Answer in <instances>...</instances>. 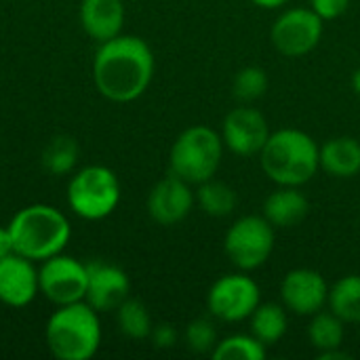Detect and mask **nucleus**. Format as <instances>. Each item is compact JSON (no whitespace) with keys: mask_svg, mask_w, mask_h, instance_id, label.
I'll return each mask as SVG.
<instances>
[{"mask_svg":"<svg viewBox=\"0 0 360 360\" xmlns=\"http://www.w3.org/2000/svg\"><path fill=\"white\" fill-rule=\"evenodd\" d=\"M8 232L13 251L36 264L63 253L72 238V226L65 213L44 202L19 209L8 221Z\"/></svg>","mask_w":360,"mask_h":360,"instance_id":"3","label":"nucleus"},{"mask_svg":"<svg viewBox=\"0 0 360 360\" xmlns=\"http://www.w3.org/2000/svg\"><path fill=\"white\" fill-rule=\"evenodd\" d=\"M270 80L264 68L247 65L236 72L232 80V95L238 103H253L268 93Z\"/></svg>","mask_w":360,"mask_h":360,"instance_id":"26","label":"nucleus"},{"mask_svg":"<svg viewBox=\"0 0 360 360\" xmlns=\"http://www.w3.org/2000/svg\"><path fill=\"white\" fill-rule=\"evenodd\" d=\"M196 205L211 217H228L234 213L238 196L232 186L213 177L196 186Z\"/></svg>","mask_w":360,"mask_h":360,"instance_id":"22","label":"nucleus"},{"mask_svg":"<svg viewBox=\"0 0 360 360\" xmlns=\"http://www.w3.org/2000/svg\"><path fill=\"white\" fill-rule=\"evenodd\" d=\"M327 306L346 325L360 323V274H348L335 281L329 289Z\"/></svg>","mask_w":360,"mask_h":360,"instance_id":"20","label":"nucleus"},{"mask_svg":"<svg viewBox=\"0 0 360 360\" xmlns=\"http://www.w3.org/2000/svg\"><path fill=\"white\" fill-rule=\"evenodd\" d=\"M156 59L150 44L133 34H118L97 46L93 57V84L114 103L139 99L152 84Z\"/></svg>","mask_w":360,"mask_h":360,"instance_id":"1","label":"nucleus"},{"mask_svg":"<svg viewBox=\"0 0 360 360\" xmlns=\"http://www.w3.org/2000/svg\"><path fill=\"white\" fill-rule=\"evenodd\" d=\"M262 304V289L247 272L219 276L207 291L209 314L221 323H243Z\"/></svg>","mask_w":360,"mask_h":360,"instance_id":"8","label":"nucleus"},{"mask_svg":"<svg viewBox=\"0 0 360 360\" xmlns=\"http://www.w3.org/2000/svg\"><path fill=\"white\" fill-rule=\"evenodd\" d=\"M249 327L262 344H266L268 348L278 344L289 329V310L283 304H274V302H262L255 312L249 316Z\"/></svg>","mask_w":360,"mask_h":360,"instance_id":"19","label":"nucleus"},{"mask_svg":"<svg viewBox=\"0 0 360 360\" xmlns=\"http://www.w3.org/2000/svg\"><path fill=\"white\" fill-rule=\"evenodd\" d=\"M321 169L335 179H352L360 173V141L350 135L327 139L319 148Z\"/></svg>","mask_w":360,"mask_h":360,"instance_id":"18","label":"nucleus"},{"mask_svg":"<svg viewBox=\"0 0 360 360\" xmlns=\"http://www.w3.org/2000/svg\"><path fill=\"white\" fill-rule=\"evenodd\" d=\"M196 205V192L192 184L169 173L148 194V215L158 226H177L181 224Z\"/></svg>","mask_w":360,"mask_h":360,"instance_id":"14","label":"nucleus"},{"mask_svg":"<svg viewBox=\"0 0 360 360\" xmlns=\"http://www.w3.org/2000/svg\"><path fill=\"white\" fill-rule=\"evenodd\" d=\"M319 148L321 146L310 133L285 127L270 133L257 156L264 175L272 184L302 188L321 171Z\"/></svg>","mask_w":360,"mask_h":360,"instance_id":"2","label":"nucleus"},{"mask_svg":"<svg viewBox=\"0 0 360 360\" xmlns=\"http://www.w3.org/2000/svg\"><path fill=\"white\" fill-rule=\"evenodd\" d=\"M116 323H118L120 333L129 340H148L154 329V323L146 304L135 297H127L116 308Z\"/></svg>","mask_w":360,"mask_h":360,"instance_id":"23","label":"nucleus"},{"mask_svg":"<svg viewBox=\"0 0 360 360\" xmlns=\"http://www.w3.org/2000/svg\"><path fill=\"white\" fill-rule=\"evenodd\" d=\"M76 160H78V143L65 135L51 139L42 152L44 171H49L51 175H57V177L72 173L76 167Z\"/></svg>","mask_w":360,"mask_h":360,"instance_id":"25","label":"nucleus"},{"mask_svg":"<svg viewBox=\"0 0 360 360\" xmlns=\"http://www.w3.org/2000/svg\"><path fill=\"white\" fill-rule=\"evenodd\" d=\"M177 329L169 323H160V325H154L152 333H150V340L152 344L158 348V350H169L177 344Z\"/></svg>","mask_w":360,"mask_h":360,"instance_id":"29","label":"nucleus"},{"mask_svg":"<svg viewBox=\"0 0 360 360\" xmlns=\"http://www.w3.org/2000/svg\"><path fill=\"white\" fill-rule=\"evenodd\" d=\"M325 21L310 6L285 8L270 27L272 46L289 59L310 55L323 40Z\"/></svg>","mask_w":360,"mask_h":360,"instance_id":"9","label":"nucleus"},{"mask_svg":"<svg viewBox=\"0 0 360 360\" xmlns=\"http://www.w3.org/2000/svg\"><path fill=\"white\" fill-rule=\"evenodd\" d=\"M270 133L272 131L266 116L251 103H240L238 108L230 110L219 129L226 150L240 158L257 156Z\"/></svg>","mask_w":360,"mask_h":360,"instance_id":"11","label":"nucleus"},{"mask_svg":"<svg viewBox=\"0 0 360 360\" xmlns=\"http://www.w3.org/2000/svg\"><path fill=\"white\" fill-rule=\"evenodd\" d=\"M11 253H15V251H13V238H11L8 226H0V259Z\"/></svg>","mask_w":360,"mask_h":360,"instance_id":"30","label":"nucleus"},{"mask_svg":"<svg viewBox=\"0 0 360 360\" xmlns=\"http://www.w3.org/2000/svg\"><path fill=\"white\" fill-rule=\"evenodd\" d=\"M44 342L57 360H89L101 346L99 312L86 302L57 306L44 325Z\"/></svg>","mask_w":360,"mask_h":360,"instance_id":"4","label":"nucleus"},{"mask_svg":"<svg viewBox=\"0 0 360 360\" xmlns=\"http://www.w3.org/2000/svg\"><path fill=\"white\" fill-rule=\"evenodd\" d=\"M40 295L36 262L11 253L0 259V304L25 308Z\"/></svg>","mask_w":360,"mask_h":360,"instance_id":"15","label":"nucleus"},{"mask_svg":"<svg viewBox=\"0 0 360 360\" xmlns=\"http://www.w3.org/2000/svg\"><path fill=\"white\" fill-rule=\"evenodd\" d=\"M276 247V228L264 215L238 217L224 236L228 259L243 272L262 268Z\"/></svg>","mask_w":360,"mask_h":360,"instance_id":"7","label":"nucleus"},{"mask_svg":"<svg viewBox=\"0 0 360 360\" xmlns=\"http://www.w3.org/2000/svg\"><path fill=\"white\" fill-rule=\"evenodd\" d=\"M224 152L226 146L219 131L207 124H192L173 141L169 152V169L184 181L198 186L217 175Z\"/></svg>","mask_w":360,"mask_h":360,"instance_id":"5","label":"nucleus"},{"mask_svg":"<svg viewBox=\"0 0 360 360\" xmlns=\"http://www.w3.org/2000/svg\"><path fill=\"white\" fill-rule=\"evenodd\" d=\"M211 356L213 360H266L268 346L253 333H234L219 340Z\"/></svg>","mask_w":360,"mask_h":360,"instance_id":"24","label":"nucleus"},{"mask_svg":"<svg viewBox=\"0 0 360 360\" xmlns=\"http://www.w3.org/2000/svg\"><path fill=\"white\" fill-rule=\"evenodd\" d=\"M255 6H259V8H266V11H274V8H281V6H285V4H289L291 0H251Z\"/></svg>","mask_w":360,"mask_h":360,"instance_id":"31","label":"nucleus"},{"mask_svg":"<svg viewBox=\"0 0 360 360\" xmlns=\"http://www.w3.org/2000/svg\"><path fill=\"white\" fill-rule=\"evenodd\" d=\"M184 340H186V346L196 352V354H211L213 348L217 346V331L213 327V323L209 319H196L192 321L188 327H186V333H184Z\"/></svg>","mask_w":360,"mask_h":360,"instance_id":"27","label":"nucleus"},{"mask_svg":"<svg viewBox=\"0 0 360 360\" xmlns=\"http://www.w3.org/2000/svg\"><path fill=\"white\" fill-rule=\"evenodd\" d=\"M86 297L84 302L99 314L116 312V308L131 297V278L129 274L110 262L93 259L86 262Z\"/></svg>","mask_w":360,"mask_h":360,"instance_id":"13","label":"nucleus"},{"mask_svg":"<svg viewBox=\"0 0 360 360\" xmlns=\"http://www.w3.org/2000/svg\"><path fill=\"white\" fill-rule=\"evenodd\" d=\"M310 213V200L302 192V188L293 186H278L264 202V217L276 228H293L300 226Z\"/></svg>","mask_w":360,"mask_h":360,"instance_id":"17","label":"nucleus"},{"mask_svg":"<svg viewBox=\"0 0 360 360\" xmlns=\"http://www.w3.org/2000/svg\"><path fill=\"white\" fill-rule=\"evenodd\" d=\"M359 224H360V215H359Z\"/></svg>","mask_w":360,"mask_h":360,"instance_id":"33","label":"nucleus"},{"mask_svg":"<svg viewBox=\"0 0 360 360\" xmlns=\"http://www.w3.org/2000/svg\"><path fill=\"white\" fill-rule=\"evenodd\" d=\"M323 21H333L338 17H342L348 6H350V0H310L308 4Z\"/></svg>","mask_w":360,"mask_h":360,"instance_id":"28","label":"nucleus"},{"mask_svg":"<svg viewBox=\"0 0 360 360\" xmlns=\"http://www.w3.org/2000/svg\"><path fill=\"white\" fill-rule=\"evenodd\" d=\"M327 278L312 268L289 270L281 283V302L295 316H312L327 308L329 302Z\"/></svg>","mask_w":360,"mask_h":360,"instance_id":"12","label":"nucleus"},{"mask_svg":"<svg viewBox=\"0 0 360 360\" xmlns=\"http://www.w3.org/2000/svg\"><path fill=\"white\" fill-rule=\"evenodd\" d=\"M124 17L127 13L122 0H80V27L97 44L122 34Z\"/></svg>","mask_w":360,"mask_h":360,"instance_id":"16","label":"nucleus"},{"mask_svg":"<svg viewBox=\"0 0 360 360\" xmlns=\"http://www.w3.org/2000/svg\"><path fill=\"white\" fill-rule=\"evenodd\" d=\"M86 264L80 259L57 253L38 268V285L40 295L53 306H68L76 302H84L86 297Z\"/></svg>","mask_w":360,"mask_h":360,"instance_id":"10","label":"nucleus"},{"mask_svg":"<svg viewBox=\"0 0 360 360\" xmlns=\"http://www.w3.org/2000/svg\"><path fill=\"white\" fill-rule=\"evenodd\" d=\"M350 82H352V91H354V93L360 97V68L354 70V74H352V80H350Z\"/></svg>","mask_w":360,"mask_h":360,"instance_id":"32","label":"nucleus"},{"mask_svg":"<svg viewBox=\"0 0 360 360\" xmlns=\"http://www.w3.org/2000/svg\"><path fill=\"white\" fill-rule=\"evenodd\" d=\"M120 181L116 173L103 165H86L78 169L65 190L70 211L84 221L110 217L120 205Z\"/></svg>","mask_w":360,"mask_h":360,"instance_id":"6","label":"nucleus"},{"mask_svg":"<svg viewBox=\"0 0 360 360\" xmlns=\"http://www.w3.org/2000/svg\"><path fill=\"white\" fill-rule=\"evenodd\" d=\"M344 338H346V323L331 310H321L310 316L308 340L312 348L319 350L321 354L342 348Z\"/></svg>","mask_w":360,"mask_h":360,"instance_id":"21","label":"nucleus"}]
</instances>
